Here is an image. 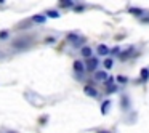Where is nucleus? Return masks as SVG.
<instances>
[{
	"label": "nucleus",
	"instance_id": "obj_1",
	"mask_svg": "<svg viewBox=\"0 0 149 133\" xmlns=\"http://www.w3.org/2000/svg\"><path fill=\"white\" fill-rule=\"evenodd\" d=\"M98 64H100L98 58H87V61H85V69L90 71V72H93L95 69L98 68Z\"/></svg>",
	"mask_w": 149,
	"mask_h": 133
},
{
	"label": "nucleus",
	"instance_id": "obj_2",
	"mask_svg": "<svg viewBox=\"0 0 149 133\" xmlns=\"http://www.w3.org/2000/svg\"><path fill=\"white\" fill-rule=\"evenodd\" d=\"M84 93L87 95V96H90V98H98V90L95 87H91V85H85Z\"/></svg>",
	"mask_w": 149,
	"mask_h": 133
},
{
	"label": "nucleus",
	"instance_id": "obj_3",
	"mask_svg": "<svg viewBox=\"0 0 149 133\" xmlns=\"http://www.w3.org/2000/svg\"><path fill=\"white\" fill-rule=\"evenodd\" d=\"M31 23H34V24H45L47 23V16L43 13L34 15V16L31 18Z\"/></svg>",
	"mask_w": 149,
	"mask_h": 133
},
{
	"label": "nucleus",
	"instance_id": "obj_4",
	"mask_svg": "<svg viewBox=\"0 0 149 133\" xmlns=\"http://www.w3.org/2000/svg\"><path fill=\"white\" fill-rule=\"evenodd\" d=\"M72 68H74V71L77 72V74H84L85 72V64L80 61V59H75L74 64H72Z\"/></svg>",
	"mask_w": 149,
	"mask_h": 133
},
{
	"label": "nucleus",
	"instance_id": "obj_5",
	"mask_svg": "<svg viewBox=\"0 0 149 133\" xmlns=\"http://www.w3.org/2000/svg\"><path fill=\"white\" fill-rule=\"evenodd\" d=\"M109 107H111V100H104L103 104H101V114L106 116V114L109 112Z\"/></svg>",
	"mask_w": 149,
	"mask_h": 133
},
{
	"label": "nucleus",
	"instance_id": "obj_6",
	"mask_svg": "<svg viewBox=\"0 0 149 133\" xmlns=\"http://www.w3.org/2000/svg\"><path fill=\"white\" fill-rule=\"evenodd\" d=\"M107 77H109V75H107V72H106V71H98L96 74H95V79H96V80H103V82H106V80H107Z\"/></svg>",
	"mask_w": 149,
	"mask_h": 133
},
{
	"label": "nucleus",
	"instance_id": "obj_7",
	"mask_svg": "<svg viewBox=\"0 0 149 133\" xmlns=\"http://www.w3.org/2000/svg\"><path fill=\"white\" fill-rule=\"evenodd\" d=\"M98 55H101V56H106V55H109V48H107L104 43H101V45H98Z\"/></svg>",
	"mask_w": 149,
	"mask_h": 133
},
{
	"label": "nucleus",
	"instance_id": "obj_8",
	"mask_svg": "<svg viewBox=\"0 0 149 133\" xmlns=\"http://www.w3.org/2000/svg\"><path fill=\"white\" fill-rule=\"evenodd\" d=\"M59 8H71L74 7V0H59Z\"/></svg>",
	"mask_w": 149,
	"mask_h": 133
},
{
	"label": "nucleus",
	"instance_id": "obj_9",
	"mask_svg": "<svg viewBox=\"0 0 149 133\" xmlns=\"http://www.w3.org/2000/svg\"><path fill=\"white\" fill-rule=\"evenodd\" d=\"M80 53H82V56H84V58H91V48L90 47H82L80 48Z\"/></svg>",
	"mask_w": 149,
	"mask_h": 133
},
{
	"label": "nucleus",
	"instance_id": "obj_10",
	"mask_svg": "<svg viewBox=\"0 0 149 133\" xmlns=\"http://www.w3.org/2000/svg\"><path fill=\"white\" fill-rule=\"evenodd\" d=\"M68 40H69V42H72V43H77V42H80L82 39L77 36V34L72 32V34H68Z\"/></svg>",
	"mask_w": 149,
	"mask_h": 133
},
{
	"label": "nucleus",
	"instance_id": "obj_11",
	"mask_svg": "<svg viewBox=\"0 0 149 133\" xmlns=\"http://www.w3.org/2000/svg\"><path fill=\"white\" fill-rule=\"evenodd\" d=\"M47 18H53V19H58L59 18V11H55V10H48L45 15Z\"/></svg>",
	"mask_w": 149,
	"mask_h": 133
},
{
	"label": "nucleus",
	"instance_id": "obj_12",
	"mask_svg": "<svg viewBox=\"0 0 149 133\" xmlns=\"http://www.w3.org/2000/svg\"><path fill=\"white\" fill-rule=\"evenodd\" d=\"M148 79H149V69L148 68H143L141 69V80L143 82H148Z\"/></svg>",
	"mask_w": 149,
	"mask_h": 133
},
{
	"label": "nucleus",
	"instance_id": "obj_13",
	"mask_svg": "<svg viewBox=\"0 0 149 133\" xmlns=\"http://www.w3.org/2000/svg\"><path fill=\"white\" fill-rule=\"evenodd\" d=\"M128 11L132 15H136V16H143L144 15V10H141V8H130Z\"/></svg>",
	"mask_w": 149,
	"mask_h": 133
},
{
	"label": "nucleus",
	"instance_id": "obj_14",
	"mask_svg": "<svg viewBox=\"0 0 149 133\" xmlns=\"http://www.w3.org/2000/svg\"><path fill=\"white\" fill-rule=\"evenodd\" d=\"M10 39V32L8 31H0V40H8Z\"/></svg>",
	"mask_w": 149,
	"mask_h": 133
},
{
	"label": "nucleus",
	"instance_id": "obj_15",
	"mask_svg": "<svg viewBox=\"0 0 149 133\" xmlns=\"http://www.w3.org/2000/svg\"><path fill=\"white\" fill-rule=\"evenodd\" d=\"M112 66H114V59H111V58L104 59V68H106V69H111Z\"/></svg>",
	"mask_w": 149,
	"mask_h": 133
},
{
	"label": "nucleus",
	"instance_id": "obj_16",
	"mask_svg": "<svg viewBox=\"0 0 149 133\" xmlns=\"http://www.w3.org/2000/svg\"><path fill=\"white\" fill-rule=\"evenodd\" d=\"M107 93H116L117 91V85H109V88H106Z\"/></svg>",
	"mask_w": 149,
	"mask_h": 133
},
{
	"label": "nucleus",
	"instance_id": "obj_17",
	"mask_svg": "<svg viewBox=\"0 0 149 133\" xmlns=\"http://www.w3.org/2000/svg\"><path fill=\"white\" fill-rule=\"evenodd\" d=\"M117 82H120V84H127V82H128V79L123 77V75H119V77H117Z\"/></svg>",
	"mask_w": 149,
	"mask_h": 133
},
{
	"label": "nucleus",
	"instance_id": "obj_18",
	"mask_svg": "<svg viewBox=\"0 0 149 133\" xmlns=\"http://www.w3.org/2000/svg\"><path fill=\"white\" fill-rule=\"evenodd\" d=\"M109 53H112V55H119V53H120V47H114L112 50H109Z\"/></svg>",
	"mask_w": 149,
	"mask_h": 133
},
{
	"label": "nucleus",
	"instance_id": "obj_19",
	"mask_svg": "<svg viewBox=\"0 0 149 133\" xmlns=\"http://www.w3.org/2000/svg\"><path fill=\"white\" fill-rule=\"evenodd\" d=\"M84 10H85L84 7H75L74 8V11H77V13H80V11H84Z\"/></svg>",
	"mask_w": 149,
	"mask_h": 133
},
{
	"label": "nucleus",
	"instance_id": "obj_20",
	"mask_svg": "<svg viewBox=\"0 0 149 133\" xmlns=\"http://www.w3.org/2000/svg\"><path fill=\"white\" fill-rule=\"evenodd\" d=\"M47 42H48V43H52V42H55V37H48V39H47Z\"/></svg>",
	"mask_w": 149,
	"mask_h": 133
},
{
	"label": "nucleus",
	"instance_id": "obj_21",
	"mask_svg": "<svg viewBox=\"0 0 149 133\" xmlns=\"http://www.w3.org/2000/svg\"><path fill=\"white\" fill-rule=\"evenodd\" d=\"M98 133H111V132H107V130H100Z\"/></svg>",
	"mask_w": 149,
	"mask_h": 133
},
{
	"label": "nucleus",
	"instance_id": "obj_22",
	"mask_svg": "<svg viewBox=\"0 0 149 133\" xmlns=\"http://www.w3.org/2000/svg\"><path fill=\"white\" fill-rule=\"evenodd\" d=\"M0 3H5V0H0Z\"/></svg>",
	"mask_w": 149,
	"mask_h": 133
},
{
	"label": "nucleus",
	"instance_id": "obj_23",
	"mask_svg": "<svg viewBox=\"0 0 149 133\" xmlns=\"http://www.w3.org/2000/svg\"><path fill=\"white\" fill-rule=\"evenodd\" d=\"M7 133H16V132H7Z\"/></svg>",
	"mask_w": 149,
	"mask_h": 133
}]
</instances>
